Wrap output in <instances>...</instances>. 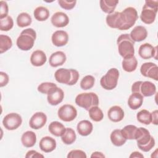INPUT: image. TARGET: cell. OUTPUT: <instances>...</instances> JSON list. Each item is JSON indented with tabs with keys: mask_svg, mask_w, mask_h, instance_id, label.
<instances>
[{
	"mask_svg": "<svg viewBox=\"0 0 158 158\" xmlns=\"http://www.w3.org/2000/svg\"><path fill=\"white\" fill-rule=\"evenodd\" d=\"M57 86V85L51 82H44L41 83L38 86V91L43 94H48V92L54 87Z\"/></svg>",
	"mask_w": 158,
	"mask_h": 158,
	"instance_id": "cell-40",
	"label": "cell"
},
{
	"mask_svg": "<svg viewBox=\"0 0 158 158\" xmlns=\"http://www.w3.org/2000/svg\"><path fill=\"white\" fill-rule=\"evenodd\" d=\"M151 122L152 123V124H154V125L158 124V111H157V110H155L151 113Z\"/></svg>",
	"mask_w": 158,
	"mask_h": 158,
	"instance_id": "cell-46",
	"label": "cell"
},
{
	"mask_svg": "<svg viewBox=\"0 0 158 158\" xmlns=\"http://www.w3.org/2000/svg\"><path fill=\"white\" fill-rule=\"evenodd\" d=\"M130 157L131 158V157H141V158H143L144 157V156L139 152H137V151H135V152H133L131 155L130 156Z\"/></svg>",
	"mask_w": 158,
	"mask_h": 158,
	"instance_id": "cell-47",
	"label": "cell"
},
{
	"mask_svg": "<svg viewBox=\"0 0 158 158\" xmlns=\"http://www.w3.org/2000/svg\"><path fill=\"white\" fill-rule=\"evenodd\" d=\"M158 1H146L143 7L140 18L146 24H151L156 19L157 12Z\"/></svg>",
	"mask_w": 158,
	"mask_h": 158,
	"instance_id": "cell-6",
	"label": "cell"
},
{
	"mask_svg": "<svg viewBox=\"0 0 158 158\" xmlns=\"http://www.w3.org/2000/svg\"><path fill=\"white\" fill-rule=\"evenodd\" d=\"M75 103L79 107L88 110L94 106H98L99 104V98L94 93H83L77 96Z\"/></svg>",
	"mask_w": 158,
	"mask_h": 158,
	"instance_id": "cell-7",
	"label": "cell"
},
{
	"mask_svg": "<svg viewBox=\"0 0 158 158\" xmlns=\"http://www.w3.org/2000/svg\"><path fill=\"white\" fill-rule=\"evenodd\" d=\"M120 12H115L108 14L106 19L107 25L112 28L118 29L120 26Z\"/></svg>",
	"mask_w": 158,
	"mask_h": 158,
	"instance_id": "cell-29",
	"label": "cell"
},
{
	"mask_svg": "<svg viewBox=\"0 0 158 158\" xmlns=\"http://www.w3.org/2000/svg\"><path fill=\"white\" fill-rule=\"evenodd\" d=\"M21 141L23 146L26 148L33 147L36 141V134L32 131H27L23 133Z\"/></svg>",
	"mask_w": 158,
	"mask_h": 158,
	"instance_id": "cell-26",
	"label": "cell"
},
{
	"mask_svg": "<svg viewBox=\"0 0 158 158\" xmlns=\"http://www.w3.org/2000/svg\"><path fill=\"white\" fill-rule=\"evenodd\" d=\"M148 36V31L143 26H136L131 31L130 36L135 42H140L144 40Z\"/></svg>",
	"mask_w": 158,
	"mask_h": 158,
	"instance_id": "cell-19",
	"label": "cell"
},
{
	"mask_svg": "<svg viewBox=\"0 0 158 158\" xmlns=\"http://www.w3.org/2000/svg\"><path fill=\"white\" fill-rule=\"evenodd\" d=\"M136 10L132 7H128L120 12V27L118 30H126L131 28L138 19Z\"/></svg>",
	"mask_w": 158,
	"mask_h": 158,
	"instance_id": "cell-5",
	"label": "cell"
},
{
	"mask_svg": "<svg viewBox=\"0 0 158 158\" xmlns=\"http://www.w3.org/2000/svg\"><path fill=\"white\" fill-rule=\"evenodd\" d=\"M31 22V16L27 12H22L17 17V24L21 28L30 25Z\"/></svg>",
	"mask_w": 158,
	"mask_h": 158,
	"instance_id": "cell-34",
	"label": "cell"
},
{
	"mask_svg": "<svg viewBox=\"0 0 158 158\" xmlns=\"http://www.w3.org/2000/svg\"><path fill=\"white\" fill-rule=\"evenodd\" d=\"M93 124L91 122L87 120L80 121L77 127L78 133L83 136H86L91 134L93 131Z\"/></svg>",
	"mask_w": 158,
	"mask_h": 158,
	"instance_id": "cell-25",
	"label": "cell"
},
{
	"mask_svg": "<svg viewBox=\"0 0 158 158\" xmlns=\"http://www.w3.org/2000/svg\"><path fill=\"white\" fill-rule=\"evenodd\" d=\"M124 111L118 106H114L111 107L108 112L107 116L110 120L114 122H118L124 117Z\"/></svg>",
	"mask_w": 158,
	"mask_h": 158,
	"instance_id": "cell-20",
	"label": "cell"
},
{
	"mask_svg": "<svg viewBox=\"0 0 158 158\" xmlns=\"http://www.w3.org/2000/svg\"><path fill=\"white\" fill-rule=\"evenodd\" d=\"M12 46L11 38L4 35H0V52L1 54L9 50Z\"/></svg>",
	"mask_w": 158,
	"mask_h": 158,
	"instance_id": "cell-36",
	"label": "cell"
},
{
	"mask_svg": "<svg viewBox=\"0 0 158 158\" xmlns=\"http://www.w3.org/2000/svg\"><path fill=\"white\" fill-rule=\"evenodd\" d=\"M51 40L54 46L57 47L63 46L68 43L69 35L64 30H57L52 34Z\"/></svg>",
	"mask_w": 158,
	"mask_h": 158,
	"instance_id": "cell-16",
	"label": "cell"
},
{
	"mask_svg": "<svg viewBox=\"0 0 158 158\" xmlns=\"http://www.w3.org/2000/svg\"><path fill=\"white\" fill-rule=\"evenodd\" d=\"M135 139L136 140L138 148L144 152L149 151L155 145L154 138L145 128H138Z\"/></svg>",
	"mask_w": 158,
	"mask_h": 158,
	"instance_id": "cell-1",
	"label": "cell"
},
{
	"mask_svg": "<svg viewBox=\"0 0 158 158\" xmlns=\"http://www.w3.org/2000/svg\"><path fill=\"white\" fill-rule=\"evenodd\" d=\"M36 38V33L35 30L31 28L25 29L17 39V46L22 51H28L33 48Z\"/></svg>",
	"mask_w": 158,
	"mask_h": 158,
	"instance_id": "cell-3",
	"label": "cell"
},
{
	"mask_svg": "<svg viewBox=\"0 0 158 158\" xmlns=\"http://www.w3.org/2000/svg\"><path fill=\"white\" fill-rule=\"evenodd\" d=\"M66 56L62 51H56L49 57V63L52 67H57L63 65L66 60Z\"/></svg>",
	"mask_w": 158,
	"mask_h": 158,
	"instance_id": "cell-22",
	"label": "cell"
},
{
	"mask_svg": "<svg viewBox=\"0 0 158 158\" xmlns=\"http://www.w3.org/2000/svg\"><path fill=\"white\" fill-rule=\"evenodd\" d=\"M39 146L42 151L44 152H50L56 149V141L53 138L46 136L41 139Z\"/></svg>",
	"mask_w": 158,
	"mask_h": 158,
	"instance_id": "cell-18",
	"label": "cell"
},
{
	"mask_svg": "<svg viewBox=\"0 0 158 158\" xmlns=\"http://www.w3.org/2000/svg\"><path fill=\"white\" fill-rule=\"evenodd\" d=\"M141 73L146 77L151 78L155 80H158V67L152 62H145L141 66Z\"/></svg>",
	"mask_w": 158,
	"mask_h": 158,
	"instance_id": "cell-12",
	"label": "cell"
},
{
	"mask_svg": "<svg viewBox=\"0 0 158 158\" xmlns=\"http://www.w3.org/2000/svg\"><path fill=\"white\" fill-rule=\"evenodd\" d=\"M14 25V21L10 16L1 19L0 20V30L1 31H9L12 28Z\"/></svg>",
	"mask_w": 158,
	"mask_h": 158,
	"instance_id": "cell-39",
	"label": "cell"
},
{
	"mask_svg": "<svg viewBox=\"0 0 158 158\" xmlns=\"http://www.w3.org/2000/svg\"><path fill=\"white\" fill-rule=\"evenodd\" d=\"M118 3V1L117 0H101L99 2L102 10L108 14L114 12Z\"/></svg>",
	"mask_w": 158,
	"mask_h": 158,
	"instance_id": "cell-28",
	"label": "cell"
},
{
	"mask_svg": "<svg viewBox=\"0 0 158 158\" xmlns=\"http://www.w3.org/2000/svg\"><path fill=\"white\" fill-rule=\"evenodd\" d=\"M33 15L38 21H45L49 17V11L45 7L39 6L34 10Z\"/></svg>",
	"mask_w": 158,
	"mask_h": 158,
	"instance_id": "cell-31",
	"label": "cell"
},
{
	"mask_svg": "<svg viewBox=\"0 0 158 158\" xmlns=\"http://www.w3.org/2000/svg\"><path fill=\"white\" fill-rule=\"evenodd\" d=\"M118 77V70L115 68H112L101 78L100 84L104 89L106 90H112L117 86Z\"/></svg>",
	"mask_w": 158,
	"mask_h": 158,
	"instance_id": "cell-9",
	"label": "cell"
},
{
	"mask_svg": "<svg viewBox=\"0 0 158 158\" xmlns=\"http://www.w3.org/2000/svg\"><path fill=\"white\" fill-rule=\"evenodd\" d=\"M110 140L112 143L115 146H121L123 145L127 139L123 136L120 130H114L110 134Z\"/></svg>",
	"mask_w": 158,
	"mask_h": 158,
	"instance_id": "cell-30",
	"label": "cell"
},
{
	"mask_svg": "<svg viewBox=\"0 0 158 158\" xmlns=\"http://www.w3.org/2000/svg\"><path fill=\"white\" fill-rule=\"evenodd\" d=\"M26 158H30V157H44V156L40 154L37 151L35 150H30L27 152V153L25 155Z\"/></svg>",
	"mask_w": 158,
	"mask_h": 158,
	"instance_id": "cell-45",
	"label": "cell"
},
{
	"mask_svg": "<svg viewBox=\"0 0 158 158\" xmlns=\"http://www.w3.org/2000/svg\"><path fill=\"white\" fill-rule=\"evenodd\" d=\"M157 46L153 47L149 43H144L139 46L138 54L143 59H149L151 57H154L157 60Z\"/></svg>",
	"mask_w": 158,
	"mask_h": 158,
	"instance_id": "cell-14",
	"label": "cell"
},
{
	"mask_svg": "<svg viewBox=\"0 0 158 158\" xmlns=\"http://www.w3.org/2000/svg\"><path fill=\"white\" fill-rule=\"evenodd\" d=\"M77 136L75 131L71 128H66L64 133L61 136L62 142L65 144H71L76 140Z\"/></svg>",
	"mask_w": 158,
	"mask_h": 158,
	"instance_id": "cell-33",
	"label": "cell"
},
{
	"mask_svg": "<svg viewBox=\"0 0 158 158\" xmlns=\"http://www.w3.org/2000/svg\"><path fill=\"white\" fill-rule=\"evenodd\" d=\"M47 121L46 115L42 112L35 113L29 121L30 127L35 130H38L44 126Z\"/></svg>",
	"mask_w": 158,
	"mask_h": 158,
	"instance_id": "cell-15",
	"label": "cell"
},
{
	"mask_svg": "<svg viewBox=\"0 0 158 158\" xmlns=\"http://www.w3.org/2000/svg\"><path fill=\"white\" fill-rule=\"evenodd\" d=\"M94 78L92 75L84 77L80 81V87L82 89L87 90L92 88L94 85Z\"/></svg>",
	"mask_w": 158,
	"mask_h": 158,
	"instance_id": "cell-38",
	"label": "cell"
},
{
	"mask_svg": "<svg viewBox=\"0 0 158 158\" xmlns=\"http://www.w3.org/2000/svg\"><path fill=\"white\" fill-rule=\"evenodd\" d=\"M122 68L127 72L135 71L138 65V61L135 56H131L123 58L122 60Z\"/></svg>",
	"mask_w": 158,
	"mask_h": 158,
	"instance_id": "cell-24",
	"label": "cell"
},
{
	"mask_svg": "<svg viewBox=\"0 0 158 158\" xmlns=\"http://www.w3.org/2000/svg\"><path fill=\"white\" fill-rule=\"evenodd\" d=\"M47 94L48 102L52 106L58 105L63 101L64 97V91L57 86L52 88Z\"/></svg>",
	"mask_w": 158,
	"mask_h": 158,
	"instance_id": "cell-13",
	"label": "cell"
},
{
	"mask_svg": "<svg viewBox=\"0 0 158 158\" xmlns=\"http://www.w3.org/2000/svg\"><path fill=\"white\" fill-rule=\"evenodd\" d=\"M88 112L90 118L94 122H100L104 117L102 110L98 106L92 107L88 110Z\"/></svg>",
	"mask_w": 158,
	"mask_h": 158,
	"instance_id": "cell-35",
	"label": "cell"
},
{
	"mask_svg": "<svg viewBox=\"0 0 158 158\" xmlns=\"http://www.w3.org/2000/svg\"><path fill=\"white\" fill-rule=\"evenodd\" d=\"M137 129L138 128L136 126L128 125L120 130V131L123 136L126 139H135Z\"/></svg>",
	"mask_w": 158,
	"mask_h": 158,
	"instance_id": "cell-32",
	"label": "cell"
},
{
	"mask_svg": "<svg viewBox=\"0 0 158 158\" xmlns=\"http://www.w3.org/2000/svg\"><path fill=\"white\" fill-rule=\"evenodd\" d=\"M9 82V76L8 75L4 72H0V86L3 87L6 86Z\"/></svg>",
	"mask_w": 158,
	"mask_h": 158,
	"instance_id": "cell-44",
	"label": "cell"
},
{
	"mask_svg": "<svg viewBox=\"0 0 158 158\" xmlns=\"http://www.w3.org/2000/svg\"><path fill=\"white\" fill-rule=\"evenodd\" d=\"M54 77L56 81L60 83L73 85L78 80L79 73L75 69L60 68L56 71Z\"/></svg>",
	"mask_w": 158,
	"mask_h": 158,
	"instance_id": "cell-2",
	"label": "cell"
},
{
	"mask_svg": "<svg viewBox=\"0 0 158 158\" xmlns=\"http://www.w3.org/2000/svg\"><path fill=\"white\" fill-rule=\"evenodd\" d=\"M136 118L138 121L143 124L149 125L151 123V113L146 109H143L138 112Z\"/></svg>",
	"mask_w": 158,
	"mask_h": 158,
	"instance_id": "cell-37",
	"label": "cell"
},
{
	"mask_svg": "<svg viewBox=\"0 0 158 158\" xmlns=\"http://www.w3.org/2000/svg\"><path fill=\"white\" fill-rule=\"evenodd\" d=\"M51 21L54 27L61 28L68 25L69 19L65 13L62 12H57L52 15Z\"/></svg>",
	"mask_w": 158,
	"mask_h": 158,
	"instance_id": "cell-17",
	"label": "cell"
},
{
	"mask_svg": "<svg viewBox=\"0 0 158 158\" xmlns=\"http://www.w3.org/2000/svg\"><path fill=\"white\" fill-rule=\"evenodd\" d=\"M143 102V96L137 93H132L128 99V105L130 109L136 110L139 108Z\"/></svg>",
	"mask_w": 158,
	"mask_h": 158,
	"instance_id": "cell-23",
	"label": "cell"
},
{
	"mask_svg": "<svg viewBox=\"0 0 158 158\" xmlns=\"http://www.w3.org/2000/svg\"><path fill=\"white\" fill-rule=\"evenodd\" d=\"M131 91L132 93H139L144 97H149L156 93V87L151 81H138L132 85Z\"/></svg>",
	"mask_w": 158,
	"mask_h": 158,
	"instance_id": "cell-8",
	"label": "cell"
},
{
	"mask_svg": "<svg viewBox=\"0 0 158 158\" xmlns=\"http://www.w3.org/2000/svg\"><path fill=\"white\" fill-rule=\"evenodd\" d=\"M91 157H105V156L101 152H94L91 156Z\"/></svg>",
	"mask_w": 158,
	"mask_h": 158,
	"instance_id": "cell-48",
	"label": "cell"
},
{
	"mask_svg": "<svg viewBox=\"0 0 158 158\" xmlns=\"http://www.w3.org/2000/svg\"><path fill=\"white\" fill-rule=\"evenodd\" d=\"M1 4V11H0V19H2L5 17H6L8 14V5L6 1H0Z\"/></svg>",
	"mask_w": 158,
	"mask_h": 158,
	"instance_id": "cell-43",
	"label": "cell"
},
{
	"mask_svg": "<svg viewBox=\"0 0 158 158\" xmlns=\"http://www.w3.org/2000/svg\"><path fill=\"white\" fill-rule=\"evenodd\" d=\"M22 122L21 116L17 113L8 114L2 120L3 126L8 130H16L21 125Z\"/></svg>",
	"mask_w": 158,
	"mask_h": 158,
	"instance_id": "cell-11",
	"label": "cell"
},
{
	"mask_svg": "<svg viewBox=\"0 0 158 158\" xmlns=\"http://www.w3.org/2000/svg\"><path fill=\"white\" fill-rule=\"evenodd\" d=\"M117 43L119 54L123 58L134 56L135 42L131 40L129 34L125 33L120 35L117 39Z\"/></svg>",
	"mask_w": 158,
	"mask_h": 158,
	"instance_id": "cell-4",
	"label": "cell"
},
{
	"mask_svg": "<svg viewBox=\"0 0 158 158\" xmlns=\"http://www.w3.org/2000/svg\"><path fill=\"white\" fill-rule=\"evenodd\" d=\"M48 129L52 135L56 136H61L64 133L66 128L62 123L54 121L49 124Z\"/></svg>",
	"mask_w": 158,
	"mask_h": 158,
	"instance_id": "cell-27",
	"label": "cell"
},
{
	"mask_svg": "<svg viewBox=\"0 0 158 158\" xmlns=\"http://www.w3.org/2000/svg\"><path fill=\"white\" fill-rule=\"evenodd\" d=\"M86 154L81 150H72L67 155V158H86Z\"/></svg>",
	"mask_w": 158,
	"mask_h": 158,
	"instance_id": "cell-42",
	"label": "cell"
},
{
	"mask_svg": "<svg viewBox=\"0 0 158 158\" xmlns=\"http://www.w3.org/2000/svg\"><path fill=\"white\" fill-rule=\"evenodd\" d=\"M47 60L46 54L41 50H36L33 52L30 57L31 64L36 67L43 65Z\"/></svg>",
	"mask_w": 158,
	"mask_h": 158,
	"instance_id": "cell-21",
	"label": "cell"
},
{
	"mask_svg": "<svg viewBox=\"0 0 158 158\" xmlns=\"http://www.w3.org/2000/svg\"><path fill=\"white\" fill-rule=\"evenodd\" d=\"M57 114L59 118L62 121L71 122L76 118L77 110L72 105L64 104L59 109Z\"/></svg>",
	"mask_w": 158,
	"mask_h": 158,
	"instance_id": "cell-10",
	"label": "cell"
},
{
	"mask_svg": "<svg viewBox=\"0 0 158 158\" xmlns=\"http://www.w3.org/2000/svg\"><path fill=\"white\" fill-rule=\"evenodd\" d=\"M58 3L62 9H64L65 10H71L75 6L77 1L68 0H59Z\"/></svg>",
	"mask_w": 158,
	"mask_h": 158,
	"instance_id": "cell-41",
	"label": "cell"
}]
</instances>
